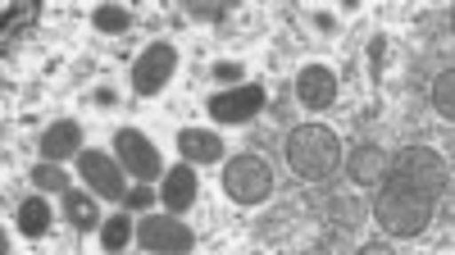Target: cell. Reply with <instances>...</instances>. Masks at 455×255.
<instances>
[{"mask_svg":"<svg viewBox=\"0 0 455 255\" xmlns=\"http://www.w3.org/2000/svg\"><path fill=\"white\" fill-rule=\"evenodd\" d=\"M446 187H451L446 160L437 151H428V146H405L387 164L383 182H378L373 219L392 237H419L433 224V210H437Z\"/></svg>","mask_w":455,"mask_h":255,"instance_id":"1","label":"cell"},{"mask_svg":"<svg viewBox=\"0 0 455 255\" xmlns=\"http://www.w3.org/2000/svg\"><path fill=\"white\" fill-rule=\"evenodd\" d=\"M287 164L296 178H306V182H323L337 173L341 164V141L332 128L323 124H300L291 137H287Z\"/></svg>","mask_w":455,"mask_h":255,"instance_id":"2","label":"cell"},{"mask_svg":"<svg viewBox=\"0 0 455 255\" xmlns=\"http://www.w3.org/2000/svg\"><path fill=\"white\" fill-rule=\"evenodd\" d=\"M223 192L237 205H264L274 192V173L259 155H233L223 169Z\"/></svg>","mask_w":455,"mask_h":255,"instance_id":"3","label":"cell"},{"mask_svg":"<svg viewBox=\"0 0 455 255\" xmlns=\"http://www.w3.org/2000/svg\"><path fill=\"white\" fill-rule=\"evenodd\" d=\"M114 160H119L124 173H132L137 182L160 178V169H164L156 141H150L146 132H137V128H119V132H114Z\"/></svg>","mask_w":455,"mask_h":255,"instance_id":"4","label":"cell"},{"mask_svg":"<svg viewBox=\"0 0 455 255\" xmlns=\"http://www.w3.org/2000/svg\"><path fill=\"white\" fill-rule=\"evenodd\" d=\"M173 68H178V51L173 42H156V46H146L132 64V92L137 96H160L173 78Z\"/></svg>","mask_w":455,"mask_h":255,"instance_id":"5","label":"cell"},{"mask_svg":"<svg viewBox=\"0 0 455 255\" xmlns=\"http://www.w3.org/2000/svg\"><path fill=\"white\" fill-rule=\"evenodd\" d=\"M137 242H141L146 251H178V255L196 246L192 228H187L178 214H150V219H141Z\"/></svg>","mask_w":455,"mask_h":255,"instance_id":"6","label":"cell"},{"mask_svg":"<svg viewBox=\"0 0 455 255\" xmlns=\"http://www.w3.org/2000/svg\"><path fill=\"white\" fill-rule=\"evenodd\" d=\"M259 109H264V87H255V83H242L233 92L210 96V119L214 124H251Z\"/></svg>","mask_w":455,"mask_h":255,"instance_id":"7","label":"cell"},{"mask_svg":"<svg viewBox=\"0 0 455 255\" xmlns=\"http://www.w3.org/2000/svg\"><path fill=\"white\" fill-rule=\"evenodd\" d=\"M83 178L105 201H124V164L105 151H83Z\"/></svg>","mask_w":455,"mask_h":255,"instance_id":"8","label":"cell"},{"mask_svg":"<svg viewBox=\"0 0 455 255\" xmlns=\"http://www.w3.org/2000/svg\"><path fill=\"white\" fill-rule=\"evenodd\" d=\"M196 196H201V178H196V164H173L169 173H164V187H160V201H164V210L169 214H187L196 205Z\"/></svg>","mask_w":455,"mask_h":255,"instance_id":"9","label":"cell"},{"mask_svg":"<svg viewBox=\"0 0 455 255\" xmlns=\"http://www.w3.org/2000/svg\"><path fill=\"white\" fill-rule=\"evenodd\" d=\"M296 96L306 109H328L337 100V73L323 68V64H310L296 73Z\"/></svg>","mask_w":455,"mask_h":255,"instance_id":"10","label":"cell"},{"mask_svg":"<svg viewBox=\"0 0 455 255\" xmlns=\"http://www.w3.org/2000/svg\"><path fill=\"white\" fill-rule=\"evenodd\" d=\"M387 164H392V155L383 151V146H355L351 151V160H347V173H351V182L355 187H378L383 182V173H387Z\"/></svg>","mask_w":455,"mask_h":255,"instance_id":"11","label":"cell"},{"mask_svg":"<svg viewBox=\"0 0 455 255\" xmlns=\"http://www.w3.org/2000/svg\"><path fill=\"white\" fill-rule=\"evenodd\" d=\"M178 155L187 164H219L223 160V137L205 128H182L178 132Z\"/></svg>","mask_w":455,"mask_h":255,"instance_id":"12","label":"cell"},{"mask_svg":"<svg viewBox=\"0 0 455 255\" xmlns=\"http://www.w3.org/2000/svg\"><path fill=\"white\" fill-rule=\"evenodd\" d=\"M78 146H83V128L73 124V119H60L42 132V160H68V155H78Z\"/></svg>","mask_w":455,"mask_h":255,"instance_id":"13","label":"cell"},{"mask_svg":"<svg viewBox=\"0 0 455 255\" xmlns=\"http://www.w3.org/2000/svg\"><path fill=\"white\" fill-rule=\"evenodd\" d=\"M14 219H19V233H23V237H46V233H51V205H46L42 196L23 201Z\"/></svg>","mask_w":455,"mask_h":255,"instance_id":"14","label":"cell"},{"mask_svg":"<svg viewBox=\"0 0 455 255\" xmlns=\"http://www.w3.org/2000/svg\"><path fill=\"white\" fill-rule=\"evenodd\" d=\"M64 214H68V224L78 228V233H87V228H96L100 224V210H96V201L87 196V192H64Z\"/></svg>","mask_w":455,"mask_h":255,"instance_id":"15","label":"cell"},{"mask_svg":"<svg viewBox=\"0 0 455 255\" xmlns=\"http://www.w3.org/2000/svg\"><path fill=\"white\" fill-rule=\"evenodd\" d=\"M128 242H132L128 214H114V219H105V224H100V246H105V251H124Z\"/></svg>","mask_w":455,"mask_h":255,"instance_id":"16","label":"cell"},{"mask_svg":"<svg viewBox=\"0 0 455 255\" xmlns=\"http://www.w3.org/2000/svg\"><path fill=\"white\" fill-rule=\"evenodd\" d=\"M92 23H96V32H128V28H132V10H124V5H100V10L92 14Z\"/></svg>","mask_w":455,"mask_h":255,"instance_id":"17","label":"cell"},{"mask_svg":"<svg viewBox=\"0 0 455 255\" xmlns=\"http://www.w3.org/2000/svg\"><path fill=\"white\" fill-rule=\"evenodd\" d=\"M32 187L64 196V192H68V178H64V169H55V160H51V164H36V169H32Z\"/></svg>","mask_w":455,"mask_h":255,"instance_id":"18","label":"cell"},{"mask_svg":"<svg viewBox=\"0 0 455 255\" xmlns=\"http://www.w3.org/2000/svg\"><path fill=\"white\" fill-rule=\"evenodd\" d=\"M455 73L446 68V73H437V83H433V105H437V115H446V124L455 119Z\"/></svg>","mask_w":455,"mask_h":255,"instance_id":"19","label":"cell"},{"mask_svg":"<svg viewBox=\"0 0 455 255\" xmlns=\"http://www.w3.org/2000/svg\"><path fill=\"white\" fill-rule=\"evenodd\" d=\"M32 14H36V5H5V36H10V28H28Z\"/></svg>","mask_w":455,"mask_h":255,"instance_id":"20","label":"cell"},{"mask_svg":"<svg viewBox=\"0 0 455 255\" xmlns=\"http://www.w3.org/2000/svg\"><path fill=\"white\" fill-rule=\"evenodd\" d=\"M187 14H192V19H223L228 5H201V0H196V5H187Z\"/></svg>","mask_w":455,"mask_h":255,"instance_id":"21","label":"cell"},{"mask_svg":"<svg viewBox=\"0 0 455 255\" xmlns=\"http://www.w3.org/2000/svg\"><path fill=\"white\" fill-rule=\"evenodd\" d=\"M150 201H156V196H150V187H137V192H128V196H124V205H128V210H146Z\"/></svg>","mask_w":455,"mask_h":255,"instance_id":"22","label":"cell"},{"mask_svg":"<svg viewBox=\"0 0 455 255\" xmlns=\"http://www.w3.org/2000/svg\"><path fill=\"white\" fill-rule=\"evenodd\" d=\"M214 78L219 83H237L242 78V64H214Z\"/></svg>","mask_w":455,"mask_h":255,"instance_id":"23","label":"cell"}]
</instances>
